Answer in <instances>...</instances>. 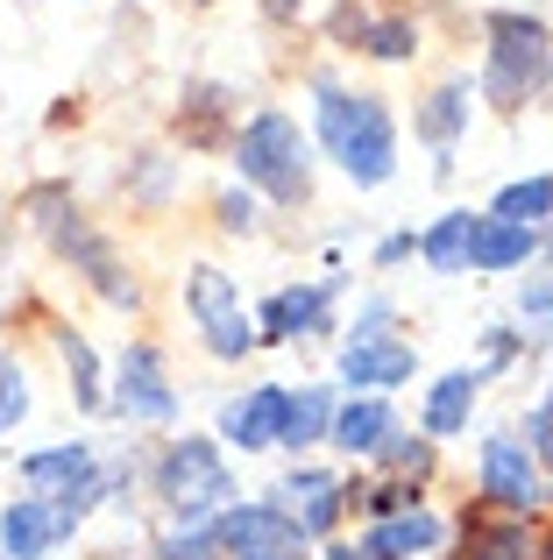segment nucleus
I'll use <instances>...</instances> for the list:
<instances>
[{
    "label": "nucleus",
    "instance_id": "nucleus-23",
    "mask_svg": "<svg viewBox=\"0 0 553 560\" xmlns=\"http://www.w3.org/2000/svg\"><path fill=\"white\" fill-rule=\"evenodd\" d=\"M376 57H412V22H362L355 28Z\"/></svg>",
    "mask_w": 553,
    "mask_h": 560
},
{
    "label": "nucleus",
    "instance_id": "nucleus-5",
    "mask_svg": "<svg viewBox=\"0 0 553 560\" xmlns=\"http://www.w3.org/2000/svg\"><path fill=\"white\" fill-rule=\"evenodd\" d=\"M185 299H192V319L207 327V348H213V355L235 362V355H249V348H256V327H249V313H242L227 270H207V262H199L192 284H185Z\"/></svg>",
    "mask_w": 553,
    "mask_h": 560
},
{
    "label": "nucleus",
    "instance_id": "nucleus-14",
    "mask_svg": "<svg viewBox=\"0 0 553 560\" xmlns=\"http://www.w3.org/2000/svg\"><path fill=\"white\" fill-rule=\"evenodd\" d=\"M440 547V518H433V511H398V518L390 525H376L369 533V560H404V553H433Z\"/></svg>",
    "mask_w": 553,
    "mask_h": 560
},
{
    "label": "nucleus",
    "instance_id": "nucleus-21",
    "mask_svg": "<svg viewBox=\"0 0 553 560\" xmlns=\"http://www.w3.org/2000/svg\"><path fill=\"white\" fill-rule=\"evenodd\" d=\"M497 220H511V228H532L540 213H553V178H526L511 191H497V206H490Z\"/></svg>",
    "mask_w": 553,
    "mask_h": 560
},
{
    "label": "nucleus",
    "instance_id": "nucleus-28",
    "mask_svg": "<svg viewBox=\"0 0 553 560\" xmlns=\"http://www.w3.org/2000/svg\"><path fill=\"white\" fill-rule=\"evenodd\" d=\"M475 560H526V539H518V533H490Z\"/></svg>",
    "mask_w": 553,
    "mask_h": 560
},
{
    "label": "nucleus",
    "instance_id": "nucleus-19",
    "mask_svg": "<svg viewBox=\"0 0 553 560\" xmlns=\"http://www.w3.org/2000/svg\"><path fill=\"white\" fill-rule=\"evenodd\" d=\"M475 383L483 376H440L433 383V397H426V433H461L469 425V405H475Z\"/></svg>",
    "mask_w": 553,
    "mask_h": 560
},
{
    "label": "nucleus",
    "instance_id": "nucleus-15",
    "mask_svg": "<svg viewBox=\"0 0 553 560\" xmlns=\"http://www.w3.org/2000/svg\"><path fill=\"white\" fill-rule=\"evenodd\" d=\"M284 497H298V533H327L333 525V511H341V482L333 476H319V468H298V476L284 482Z\"/></svg>",
    "mask_w": 553,
    "mask_h": 560
},
{
    "label": "nucleus",
    "instance_id": "nucleus-6",
    "mask_svg": "<svg viewBox=\"0 0 553 560\" xmlns=\"http://www.w3.org/2000/svg\"><path fill=\"white\" fill-rule=\"evenodd\" d=\"M213 539L235 547L242 560H291L298 553V518L276 511V504H242V511H227V518L213 525Z\"/></svg>",
    "mask_w": 553,
    "mask_h": 560
},
{
    "label": "nucleus",
    "instance_id": "nucleus-13",
    "mask_svg": "<svg viewBox=\"0 0 553 560\" xmlns=\"http://www.w3.org/2000/svg\"><path fill=\"white\" fill-rule=\"evenodd\" d=\"M327 433H333V447H348V454H376L398 425H390L384 397H355L348 411H333V419H327Z\"/></svg>",
    "mask_w": 553,
    "mask_h": 560
},
{
    "label": "nucleus",
    "instance_id": "nucleus-9",
    "mask_svg": "<svg viewBox=\"0 0 553 560\" xmlns=\"http://www.w3.org/2000/svg\"><path fill=\"white\" fill-rule=\"evenodd\" d=\"M57 539H64V518H57V504H43V497H14V504L0 511V547L14 560L50 553Z\"/></svg>",
    "mask_w": 553,
    "mask_h": 560
},
{
    "label": "nucleus",
    "instance_id": "nucleus-16",
    "mask_svg": "<svg viewBox=\"0 0 553 560\" xmlns=\"http://www.w3.org/2000/svg\"><path fill=\"white\" fill-rule=\"evenodd\" d=\"M319 319H327V284H305V291H276V299L263 305V327L270 334H313Z\"/></svg>",
    "mask_w": 553,
    "mask_h": 560
},
{
    "label": "nucleus",
    "instance_id": "nucleus-4",
    "mask_svg": "<svg viewBox=\"0 0 553 560\" xmlns=\"http://www.w3.org/2000/svg\"><path fill=\"white\" fill-rule=\"evenodd\" d=\"M164 497L178 518H207V511H221L227 497H235V476L221 468V454L207 447V440H178V447L164 454Z\"/></svg>",
    "mask_w": 553,
    "mask_h": 560
},
{
    "label": "nucleus",
    "instance_id": "nucleus-20",
    "mask_svg": "<svg viewBox=\"0 0 553 560\" xmlns=\"http://www.w3.org/2000/svg\"><path fill=\"white\" fill-rule=\"evenodd\" d=\"M327 419H333V405H327V390H298V397H284V447H305V440H319L327 433Z\"/></svg>",
    "mask_w": 553,
    "mask_h": 560
},
{
    "label": "nucleus",
    "instance_id": "nucleus-12",
    "mask_svg": "<svg viewBox=\"0 0 553 560\" xmlns=\"http://www.w3.org/2000/svg\"><path fill=\"white\" fill-rule=\"evenodd\" d=\"M341 376H348V383H369V390H390V383L412 376V348L390 341V334H376V341H348Z\"/></svg>",
    "mask_w": 553,
    "mask_h": 560
},
{
    "label": "nucleus",
    "instance_id": "nucleus-10",
    "mask_svg": "<svg viewBox=\"0 0 553 560\" xmlns=\"http://www.w3.org/2000/svg\"><path fill=\"white\" fill-rule=\"evenodd\" d=\"M221 433L235 440V447H276V433H284V390H249L235 397V405L221 411Z\"/></svg>",
    "mask_w": 553,
    "mask_h": 560
},
{
    "label": "nucleus",
    "instance_id": "nucleus-26",
    "mask_svg": "<svg viewBox=\"0 0 553 560\" xmlns=\"http://www.w3.org/2000/svg\"><path fill=\"white\" fill-rule=\"evenodd\" d=\"M213 525H192V533H178V539H164V560H213Z\"/></svg>",
    "mask_w": 553,
    "mask_h": 560
},
{
    "label": "nucleus",
    "instance_id": "nucleus-3",
    "mask_svg": "<svg viewBox=\"0 0 553 560\" xmlns=\"http://www.w3.org/2000/svg\"><path fill=\"white\" fill-rule=\"evenodd\" d=\"M546 71V28L526 22V14H497L490 22V65H483V93L497 107H518V100L540 85Z\"/></svg>",
    "mask_w": 553,
    "mask_h": 560
},
{
    "label": "nucleus",
    "instance_id": "nucleus-25",
    "mask_svg": "<svg viewBox=\"0 0 553 560\" xmlns=\"http://www.w3.org/2000/svg\"><path fill=\"white\" fill-rule=\"evenodd\" d=\"M64 362H71V376H79V405H99V383H93V348H85L79 334H64Z\"/></svg>",
    "mask_w": 553,
    "mask_h": 560
},
{
    "label": "nucleus",
    "instance_id": "nucleus-2",
    "mask_svg": "<svg viewBox=\"0 0 553 560\" xmlns=\"http://www.w3.org/2000/svg\"><path fill=\"white\" fill-rule=\"evenodd\" d=\"M235 164L249 185H263L270 199H305V142L284 114H256L235 142Z\"/></svg>",
    "mask_w": 553,
    "mask_h": 560
},
{
    "label": "nucleus",
    "instance_id": "nucleus-22",
    "mask_svg": "<svg viewBox=\"0 0 553 560\" xmlns=\"http://www.w3.org/2000/svg\"><path fill=\"white\" fill-rule=\"evenodd\" d=\"M461 114H469V93H461V85H447V93H433V107H426V136L433 142H455V128H461Z\"/></svg>",
    "mask_w": 553,
    "mask_h": 560
},
{
    "label": "nucleus",
    "instance_id": "nucleus-27",
    "mask_svg": "<svg viewBox=\"0 0 553 560\" xmlns=\"http://www.w3.org/2000/svg\"><path fill=\"white\" fill-rule=\"evenodd\" d=\"M518 319H526L532 334H553V284H526V299H518Z\"/></svg>",
    "mask_w": 553,
    "mask_h": 560
},
{
    "label": "nucleus",
    "instance_id": "nucleus-29",
    "mask_svg": "<svg viewBox=\"0 0 553 560\" xmlns=\"http://www.w3.org/2000/svg\"><path fill=\"white\" fill-rule=\"evenodd\" d=\"M221 220H227V228H242V234H249V228H256V206L242 199V191H227V199H221Z\"/></svg>",
    "mask_w": 553,
    "mask_h": 560
},
{
    "label": "nucleus",
    "instance_id": "nucleus-8",
    "mask_svg": "<svg viewBox=\"0 0 553 560\" xmlns=\"http://www.w3.org/2000/svg\"><path fill=\"white\" fill-rule=\"evenodd\" d=\"M483 490H490V504H504V511H532L540 504V476H532V454L518 447V440H483Z\"/></svg>",
    "mask_w": 553,
    "mask_h": 560
},
{
    "label": "nucleus",
    "instance_id": "nucleus-24",
    "mask_svg": "<svg viewBox=\"0 0 553 560\" xmlns=\"http://www.w3.org/2000/svg\"><path fill=\"white\" fill-rule=\"evenodd\" d=\"M22 411H28V383H22V370H14L8 355H0V433H8Z\"/></svg>",
    "mask_w": 553,
    "mask_h": 560
},
{
    "label": "nucleus",
    "instance_id": "nucleus-7",
    "mask_svg": "<svg viewBox=\"0 0 553 560\" xmlns=\"http://www.w3.org/2000/svg\"><path fill=\"white\" fill-rule=\"evenodd\" d=\"M22 476L36 482V490H50L57 482V518H85V504H93V454L85 447H43L22 462Z\"/></svg>",
    "mask_w": 553,
    "mask_h": 560
},
{
    "label": "nucleus",
    "instance_id": "nucleus-1",
    "mask_svg": "<svg viewBox=\"0 0 553 560\" xmlns=\"http://www.w3.org/2000/svg\"><path fill=\"white\" fill-rule=\"evenodd\" d=\"M319 142L327 156H341V171L355 185H384L398 171V128H390L384 100H362V93H319Z\"/></svg>",
    "mask_w": 553,
    "mask_h": 560
},
{
    "label": "nucleus",
    "instance_id": "nucleus-17",
    "mask_svg": "<svg viewBox=\"0 0 553 560\" xmlns=\"http://www.w3.org/2000/svg\"><path fill=\"white\" fill-rule=\"evenodd\" d=\"M532 256V228H511V220H483L475 228V270H518Z\"/></svg>",
    "mask_w": 553,
    "mask_h": 560
},
{
    "label": "nucleus",
    "instance_id": "nucleus-11",
    "mask_svg": "<svg viewBox=\"0 0 553 560\" xmlns=\"http://www.w3.org/2000/svg\"><path fill=\"white\" fill-rule=\"evenodd\" d=\"M121 405L136 419H170V390H164V362H156L150 341H136L121 355Z\"/></svg>",
    "mask_w": 553,
    "mask_h": 560
},
{
    "label": "nucleus",
    "instance_id": "nucleus-18",
    "mask_svg": "<svg viewBox=\"0 0 553 560\" xmlns=\"http://www.w3.org/2000/svg\"><path fill=\"white\" fill-rule=\"evenodd\" d=\"M475 228H483L475 213H447V220H440V228H433L419 248H426L433 270H469V256H475Z\"/></svg>",
    "mask_w": 553,
    "mask_h": 560
}]
</instances>
